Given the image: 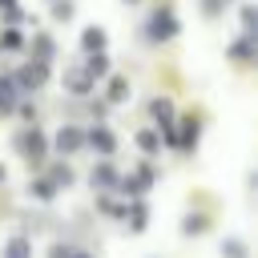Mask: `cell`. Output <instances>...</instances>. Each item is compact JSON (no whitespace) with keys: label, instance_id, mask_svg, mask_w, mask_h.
<instances>
[{"label":"cell","instance_id":"8992f818","mask_svg":"<svg viewBox=\"0 0 258 258\" xmlns=\"http://www.w3.org/2000/svg\"><path fill=\"white\" fill-rule=\"evenodd\" d=\"M101 44H105V36H101V28H89V32H85V48H89V52H93V48L101 52Z\"/></svg>","mask_w":258,"mask_h":258},{"label":"cell","instance_id":"9c48e42d","mask_svg":"<svg viewBox=\"0 0 258 258\" xmlns=\"http://www.w3.org/2000/svg\"><path fill=\"white\" fill-rule=\"evenodd\" d=\"M105 69H109V60H105V56L97 52V56L89 60V73H93V77H105Z\"/></svg>","mask_w":258,"mask_h":258},{"label":"cell","instance_id":"6da1fadb","mask_svg":"<svg viewBox=\"0 0 258 258\" xmlns=\"http://www.w3.org/2000/svg\"><path fill=\"white\" fill-rule=\"evenodd\" d=\"M173 32H177L173 12H153V20H149V36H153V40H165V36H173Z\"/></svg>","mask_w":258,"mask_h":258},{"label":"cell","instance_id":"603a6c76","mask_svg":"<svg viewBox=\"0 0 258 258\" xmlns=\"http://www.w3.org/2000/svg\"><path fill=\"white\" fill-rule=\"evenodd\" d=\"M0 181H4V169H0Z\"/></svg>","mask_w":258,"mask_h":258},{"label":"cell","instance_id":"44dd1931","mask_svg":"<svg viewBox=\"0 0 258 258\" xmlns=\"http://www.w3.org/2000/svg\"><path fill=\"white\" fill-rule=\"evenodd\" d=\"M8 4H12V0H0V8H8Z\"/></svg>","mask_w":258,"mask_h":258},{"label":"cell","instance_id":"4fadbf2b","mask_svg":"<svg viewBox=\"0 0 258 258\" xmlns=\"http://www.w3.org/2000/svg\"><path fill=\"white\" fill-rule=\"evenodd\" d=\"M16 44H20V32L8 28V32H4V48H16Z\"/></svg>","mask_w":258,"mask_h":258},{"label":"cell","instance_id":"52a82bcc","mask_svg":"<svg viewBox=\"0 0 258 258\" xmlns=\"http://www.w3.org/2000/svg\"><path fill=\"white\" fill-rule=\"evenodd\" d=\"M222 254H226V258H246V246H242L238 238H230V242L222 246Z\"/></svg>","mask_w":258,"mask_h":258},{"label":"cell","instance_id":"5b68a950","mask_svg":"<svg viewBox=\"0 0 258 258\" xmlns=\"http://www.w3.org/2000/svg\"><path fill=\"white\" fill-rule=\"evenodd\" d=\"M28 254H32L28 238H12V242H8V250H4V258H28Z\"/></svg>","mask_w":258,"mask_h":258},{"label":"cell","instance_id":"7402d4cb","mask_svg":"<svg viewBox=\"0 0 258 258\" xmlns=\"http://www.w3.org/2000/svg\"><path fill=\"white\" fill-rule=\"evenodd\" d=\"M69 258H85V254H69Z\"/></svg>","mask_w":258,"mask_h":258},{"label":"cell","instance_id":"e0dca14e","mask_svg":"<svg viewBox=\"0 0 258 258\" xmlns=\"http://www.w3.org/2000/svg\"><path fill=\"white\" fill-rule=\"evenodd\" d=\"M234 56H242V60H250V40H242V44H234Z\"/></svg>","mask_w":258,"mask_h":258},{"label":"cell","instance_id":"8fae6325","mask_svg":"<svg viewBox=\"0 0 258 258\" xmlns=\"http://www.w3.org/2000/svg\"><path fill=\"white\" fill-rule=\"evenodd\" d=\"M169 113H173L169 101H153V117H157V121H169Z\"/></svg>","mask_w":258,"mask_h":258},{"label":"cell","instance_id":"5bb4252c","mask_svg":"<svg viewBox=\"0 0 258 258\" xmlns=\"http://www.w3.org/2000/svg\"><path fill=\"white\" fill-rule=\"evenodd\" d=\"M109 97L121 101V97H125V81H113V85H109Z\"/></svg>","mask_w":258,"mask_h":258},{"label":"cell","instance_id":"2e32d148","mask_svg":"<svg viewBox=\"0 0 258 258\" xmlns=\"http://www.w3.org/2000/svg\"><path fill=\"white\" fill-rule=\"evenodd\" d=\"M36 52H40V56H52V40L40 36V40H36Z\"/></svg>","mask_w":258,"mask_h":258},{"label":"cell","instance_id":"ffe728a7","mask_svg":"<svg viewBox=\"0 0 258 258\" xmlns=\"http://www.w3.org/2000/svg\"><path fill=\"white\" fill-rule=\"evenodd\" d=\"M52 258H69V250L64 246H52Z\"/></svg>","mask_w":258,"mask_h":258},{"label":"cell","instance_id":"3957f363","mask_svg":"<svg viewBox=\"0 0 258 258\" xmlns=\"http://www.w3.org/2000/svg\"><path fill=\"white\" fill-rule=\"evenodd\" d=\"M81 141H85V137H81V133H77L73 125H64V129L56 133V149H60V153H69V149H77Z\"/></svg>","mask_w":258,"mask_h":258},{"label":"cell","instance_id":"277c9868","mask_svg":"<svg viewBox=\"0 0 258 258\" xmlns=\"http://www.w3.org/2000/svg\"><path fill=\"white\" fill-rule=\"evenodd\" d=\"M89 145H93V149H101V153H113V133L93 129V133H89Z\"/></svg>","mask_w":258,"mask_h":258},{"label":"cell","instance_id":"7a4b0ae2","mask_svg":"<svg viewBox=\"0 0 258 258\" xmlns=\"http://www.w3.org/2000/svg\"><path fill=\"white\" fill-rule=\"evenodd\" d=\"M16 145H20V149H24V153H28L32 161H40V153H44V137H40L36 129H28V133H24V137H20Z\"/></svg>","mask_w":258,"mask_h":258},{"label":"cell","instance_id":"9a60e30c","mask_svg":"<svg viewBox=\"0 0 258 258\" xmlns=\"http://www.w3.org/2000/svg\"><path fill=\"white\" fill-rule=\"evenodd\" d=\"M137 141H141V149H157V133H141Z\"/></svg>","mask_w":258,"mask_h":258},{"label":"cell","instance_id":"ba28073f","mask_svg":"<svg viewBox=\"0 0 258 258\" xmlns=\"http://www.w3.org/2000/svg\"><path fill=\"white\" fill-rule=\"evenodd\" d=\"M93 185H113V169H109V165L93 169Z\"/></svg>","mask_w":258,"mask_h":258},{"label":"cell","instance_id":"30bf717a","mask_svg":"<svg viewBox=\"0 0 258 258\" xmlns=\"http://www.w3.org/2000/svg\"><path fill=\"white\" fill-rule=\"evenodd\" d=\"M69 85H73L77 93H85V89H89V77H85V73H69Z\"/></svg>","mask_w":258,"mask_h":258},{"label":"cell","instance_id":"ac0fdd59","mask_svg":"<svg viewBox=\"0 0 258 258\" xmlns=\"http://www.w3.org/2000/svg\"><path fill=\"white\" fill-rule=\"evenodd\" d=\"M141 226H145V210H141V206H133V230H141Z\"/></svg>","mask_w":258,"mask_h":258},{"label":"cell","instance_id":"d6986e66","mask_svg":"<svg viewBox=\"0 0 258 258\" xmlns=\"http://www.w3.org/2000/svg\"><path fill=\"white\" fill-rule=\"evenodd\" d=\"M185 230H189V234H202V230H206V222H202V218H189V222H185Z\"/></svg>","mask_w":258,"mask_h":258},{"label":"cell","instance_id":"7c38bea8","mask_svg":"<svg viewBox=\"0 0 258 258\" xmlns=\"http://www.w3.org/2000/svg\"><path fill=\"white\" fill-rule=\"evenodd\" d=\"M32 194H36L40 202H48V198H52V185H48V181H36V185H32Z\"/></svg>","mask_w":258,"mask_h":258}]
</instances>
